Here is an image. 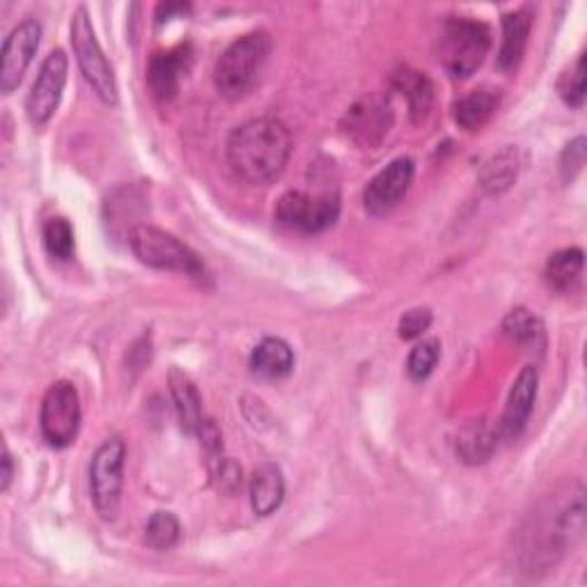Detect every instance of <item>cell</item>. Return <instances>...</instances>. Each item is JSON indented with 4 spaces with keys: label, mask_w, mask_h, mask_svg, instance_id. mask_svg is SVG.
Returning a JSON list of instances; mask_svg holds the SVG:
<instances>
[{
    "label": "cell",
    "mask_w": 587,
    "mask_h": 587,
    "mask_svg": "<svg viewBox=\"0 0 587 587\" xmlns=\"http://www.w3.org/2000/svg\"><path fill=\"white\" fill-rule=\"evenodd\" d=\"M585 535V489L565 482L539 500L517 535V558L530 576L554 569Z\"/></svg>",
    "instance_id": "1"
},
{
    "label": "cell",
    "mask_w": 587,
    "mask_h": 587,
    "mask_svg": "<svg viewBox=\"0 0 587 587\" xmlns=\"http://www.w3.org/2000/svg\"><path fill=\"white\" fill-rule=\"evenodd\" d=\"M291 157V136L280 120L255 118L237 127L228 140L232 170L255 187L276 181Z\"/></svg>",
    "instance_id": "2"
},
{
    "label": "cell",
    "mask_w": 587,
    "mask_h": 587,
    "mask_svg": "<svg viewBox=\"0 0 587 587\" xmlns=\"http://www.w3.org/2000/svg\"><path fill=\"white\" fill-rule=\"evenodd\" d=\"M271 37L265 30L248 32L235 40L216 62V90L230 101L243 99L260 81V73L269 60Z\"/></svg>",
    "instance_id": "3"
},
{
    "label": "cell",
    "mask_w": 587,
    "mask_h": 587,
    "mask_svg": "<svg viewBox=\"0 0 587 587\" xmlns=\"http://www.w3.org/2000/svg\"><path fill=\"white\" fill-rule=\"evenodd\" d=\"M491 47L487 23L468 17H448L438 34V60L452 79H468L482 67Z\"/></svg>",
    "instance_id": "4"
},
{
    "label": "cell",
    "mask_w": 587,
    "mask_h": 587,
    "mask_svg": "<svg viewBox=\"0 0 587 587\" xmlns=\"http://www.w3.org/2000/svg\"><path fill=\"white\" fill-rule=\"evenodd\" d=\"M129 248L138 260L152 269L179 271L196 280H205V265L187 243L155 226H133L129 230Z\"/></svg>",
    "instance_id": "5"
},
{
    "label": "cell",
    "mask_w": 587,
    "mask_h": 587,
    "mask_svg": "<svg viewBox=\"0 0 587 587\" xmlns=\"http://www.w3.org/2000/svg\"><path fill=\"white\" fill-rule=\"evenodd\" d=\"M127 446L120 436L103 440L90 461V494L103 521H113L120 511L125 487Z\"/></svg>",
    "instance_id": "6"
},
{
    "label": "cell",
    "mask_w": 587,
    "mask_h": 587,
    "mask_svg": "<svg viewBox=\"0 0 587 587\" xmlns=\"http://www.w3.org/2000/svg\"><path fill=\"white\" fill-rule=\"evenodd\" d=\"M69 30H71V49H73V56H77L83 79L88 81V86L94 90V94L103 103L113 106L118 101L116 73L99 47V40H97L86 8H79L77 12H73Z\"/></svg>",
    "instance_id": "7"
},
{
    "label": "cell",
    "mask_w": 587,
    "mask_h": 587,
    "mask_svg": "<svg viewBox=\"0 0 587 587\" xmlns=\"http://www.w3.org/2000/svg\"><path fill=\"white\" fill-rule=\"evenodd\" d=\"M40 427L47 444L53 448H67L79 436L81 429V399L79 390L69 381H56L44 399Z\"/></svg>",
    "instance_id": "8"
},
{
    "label": "cell",
    "mask_w": 587,
    "mask_h": 587,
    "mask_svg": "<svg viewBox=\"0 0 587 587\" xmlns=\"http://www.w3.org/2000/svg\"><path fill=\"white\" fill-rule=\"evenodd\" d=\"M340 216V196L324 193L310 196L304 191H287L276 207L278 223L301 232H321L330 228Z\"/></svg>",
    "instance_id": "9"
},
{
    "label": "cell",
    "mask_w": 587,
    "mask_h": 587,
    "mask_svg": "<svg viewBox=\"0 0 587 587\" xmlns=\"http://www.w3.org/2000/svg\"><path fill=\"white\" fill-rule=\"evenodd\" d=\"M395 113L388 97L370 94L356 101L340 122V129L347 140H351L358 150H377L386 140L392 127Z\"/></svg>",
    "instance_id": "10"
},
{
    "label": "cell",
    "mask_w": 587,
    "mask_h": 587,
    "mask_svg": "<svg viewBox=\"0 0 587 587\" xmlns=\"http://www.w3.org/2000/svg\"><path fill=\"white\" fill-rule=\"evenodd\" d=\"M67 71L69 62L64 51L60 49L51 51L42 62L40 73H37L30 94L26 99V113L34 127H44L56 116L67 86Z\"/></svg>",
    "instance_id": "11"
},
{
    "label": "cell",
    "mask_w": 587,
    "mask_h": 587,
    "mask_svg": "<svg viewBox=\"0 0 587 587\" xmlns=\"http://www.w3.org/2000/svg\"><path fill=\"white\" fill-rule=\"evenodd\" d=\"M42 26L37 19H23L8 37L3 44V64H0V90L3 94H12L26 69L30 67L37 49H40Z\"/></svg>",
    "instance_id": "12"
},
{
    "label": "cell",
    "mask_w": 587,
    "mask_h": 587,
    "mask_svg": "<svg viewBox=\"0 0 587 587\" xmlns=\"http://www.w3.org/2000/svg\"><path fill=\"white\" fill-rule=\"evenodd\" d=\"M416 175V163L411 157H399L390 161L379 175L372 177L362 193L365 209L372 216H384L392 211L401 198L409 193Z\"/></svg>",
    "instance_id": "13"
},
{
    "label": "cell",
    "mask_w": 587,
    "mask_h": 587,
    "mask_svg": "<svg viewBox=\"0 0 587 587\" xmlns=\"http://www.w3.org/2000/svg\"><path fill=\"white\" fill-rule=\"evenodd\" d=\"M537 384H539V375L533 365H526L519 377L514 379L498 427L503 440H509L511 444V440H517L524 434L537 399Z\"/></svg>",
    "instance_id": "14"
},
{
    "label": "cell",
    "mask_w": 587,
    "mask_h": 587,
    "mask_svg": "<svg viewBox=\"0 0 587 587\" xmlns=\"http://www.w3.org/2000/svg\"><path fill=\"white\" fill-rule=\"evenodd\" d=\"M193 58L191 44H179L168 51H159L152 56L150 67H147V86H150L152 94L168 103L177 97L181 77L187 73Z\"/></svg>",
    "instance_id": "15"
},
{
    "label": "cell",
    "mask_w": 587,
    "mask_h": 587,
    "mask_svg": "<svg viewBox=\"0 0 587 587\" xmlns=\"http://www.w3.org/2000/svg\"><path fill=\"white\" fill-rule=\"evenodd\" d=\"M498 440L500 434L489 420H470L457 434V457L468 466L487 464L498 450Z\"/></svg>",
    "instance_id": "16"
},
{
    "label": "cell",
    "mask_w": 587,
    "mask_h": 587,
    "mask_svg": "<svg viewBox=\"0 0 587 587\" xmlns=\"http://www.w3.org/2000/svg\"><path fill=\"white\" fill-rule=\"evenodd\" d=\"M500 99H503V94L494 86L475 88L472 92H468L466 97H461L452 106L455 122L464 131H480L496 116V110L500 106Z\"/></svg>",
    "instance_id": "17"
},
{
    "label": "cell",
    "mask_w": 587,
    "mask_h": 587,
    "mask_svg": "<svg viewBox=\"0 0 587 587\" xmlns=\"http://www.w3.org/2000/svg\"><path fill=\"white\" fill-rule=\"evenodd\" d=\"M392 88L407 97L409 116L416 125L429 118L431 106H434V83L429 81L425 71H418L411 67H399L392 73Z\"/></svg>",
    "instance_id": "18"
},
{
    "label": "cell",
    "mask_w": 587,
    "mask_h": 587,
    "mask_svg": "<svg viewBox=\"0 0 587 587\" xmlns=\"http://www.w3.org/2000/svg\"><path fill=\"white\" fill-rule=\"evenodd\" d=\"M533 30V14L528 10H514L503 17V44L498 53V67L514 71L524 60L528 37Z\"/></svg>",
    "instance_id": "19"
},
{
    "label": "cell",
    "mask_w": 587,
    "mask_h": 587,
    "mask_svg": "<svg viewBox=\"0 0 587 587\" xmlns=\"http://www.w3.org/2000/svg\"><path fill=\"white\" fill-rule=\"evenodd\" d=\"M168 384H170V395L175 401V411H177L181 429L187 434H198L205 416H202V399H200L196 384L191 381L189 375L177 370V367L170 370Z\"/></svg>",
    "instance_id": "20"
},
{
    "label": "cell",
    "mask_w": 587,
    "mask_h": 587,
    "mask_svg": "<svg viewBox=\"0 0 587 587\" xmlns=\"http://www.w3.org/2000/svg\"><path fill=\"white\" fill-rule=\"evenodd\" d=\"M285 498V477L276 464H262L250 477V507L257 517H269Z\"/></svg>",
    "instance_id": "21"
},
{
    "label": "cell",
    "mask_w": 587,
    "mask_h": 587,
    "mask_svg": "<svg viewBox=\"0 0 587 587\" xmlns=\"http://www.w3.org/2000/svg\"><path fill=\"white\" fill-rule=\"evenodd\" d=\"M250 370L262 379H282L294 370V351L280 338H265L250 354Z\"/></svg>",
    "instance_id": "22"
},
{
    "label": "cell",
    "mask_w": 587,
    "mask_h": 587,
    "mask_svg": "<svg viewBox=\"0 0 587 587\" xmlns=\"http://www.w3.org/2000/svg\"><path fill=\"white\" fill-rule=\"evenodd\" d=\"M583 265H585V255L580 248L558 250L550 255L546 262V269H544L546 282L558 291H569L580 282Z\"/></svg>",
    "instance_id": "23"
},
{
    "label": "cell",
    "mask_w": 587,
    "mask_h": 587,
    "mask_svg": "<svg viewBox=\"0 0 587 587\" xmlns=\"http://www.w3.org/2000/svg\"><path fill=\"white\" fill-rule=\"evenodd\" d=\"M517 175H519V157H517V150H511V147H507V150L494 155L482 172H480V181H482V189L489 193V196H498V193H505L514 181H517Z\"/></svg>",
    "instance_id": "24"
},
{
    "label": "cell",
    "mask_w": 587,
    "mask_h": 587,
    "mask_svg": "<svg viewBox=\"0 0 587 587\" xmlns=\"http://www.w3.org/2000/svg\"><path fill=\"white\" fill-rule=\"evenodd\" d=\"M503 334L521 347H535L544 338V326L537 315L526 308H517L503 319Z\"/></svg>",
    "instance_id": "25"
},
{
    "label": "cell",
    "mask_w": 587,
    "mask_h": 587,
    "mask_svg": "<svg viewBox=\"0 0 587 587\" xmlns=\"http://www.w3.org/2000/svg\"><path fill=\"white\" fill-rule=\"evenodd\" d=\"M44 246L51 257L60 262L71 260L73 248H77V241H73V228L67 218L53 216L44 223Z\"/></svg>",
    "instance_id": "26"
},
{
    "label": "cell",
    "mask_w": 587,
    "mask_h": 587,
    "mask_svg": "<svg viewBox=\"0 0 587 587\" xmlns=\"http://www.w3.org/2000/svg\"><path fill=\"white\" fill-rule=\"evenodd\" d=\"M179 535H181L179 521L170 511H155L145 526V544L157 550L172 548L179 541Z\"/></svg>",
    "instance_id": "27"
},
{
    "label": "cell",
    "mask_w": 587,
    "mask_h": 587,
    "mask_svg": "<svg viewBox=\"0 0 587 587\" xmlns=\"http://www.w3.org/2000/svg\"><path fill=\"white\" fill-rule=\"evenodd\" d=\"M440 358V342L436 338L418 342L407 360V372L414 381H425Z\"/></svg>",
    "instance_id": "28"
},
{
    "label": "cell",
    "mask_w": 587,
    "mask_h": 587,
    "mask_svg": "<svg viewBox=\"0 0 587 587\" xmlns=\"http://www.w3.org/2000/svg\"><path fill=\"white\" fill-rule=\"evenodd\" d=\"M558 92L567 106L580 108L585 101V56L576 60L571 71H565L558 81Z\"/></svg>",
    "instance_id": "29"
},
{
    "label": "cell",
    "mask_w": 587,
    "mask_h": 587,
    "mask_svg": "<svg viewBox=\"0 0 587 587\" xmlns=\"http://www.w3.org/2000/svg\"><path fill=\"white\" fill-rule=\"evenodd\" d=\"M431 326V310L429 308H414L409 312H404L399 319L397 334L401 340H416L422 338L425 330Z\"/></svg>",
    "instance_id": "30"
},
{
    "label": "cell",
    "mask_w": 587,
    "mask_h": 587,
    "mask_svg": "<svg viewBox=\"0 0 587 587\" xmlns=\"http://www.w3.org/2000/svg\"><path fill=\"white\" fill-rule=\"evenodd\" d=\"M585 166V138L578 136L576 140H571L565 152L560 157V175L565 183H571L576 179V175L583 170Z\"/></svg>",
    "instance_id": "31"
},
{
    "label": "cell",
    "mask_w": 587,
    "mask_h": 587,
    "mask_svg": "<svg viewBox=\"0 0 587 587\" xmlns=\"http://www.w3.org/2000/svg\"><path fill=\"white\" fill-rule=\"evenodd\" d=\"M213 480H216V487H218L220 491L235 494V491L241 487V466L235 464L232 459H226V457L216 459V466H213Z\"/></svg>",
    "instance_id": "32"
},
{
    "label": "cell",
    "mask_w": 587,
    "mask_h": 587,
    "mask_svg": "<svg viewBox=\"0 0 587 587\" xmlns=\"http://www.w3.org/2000/svg\"><path fill=\"white\" fill-rule=\"evenodd\" d=\"M198 436H200V440H202V448L207 450V455H209L213 461L223 457V436H220V429L216 427L213 420L205 418L202 425H200V429H198Z\"/></svg>",
    "instance_id": "33"
},
{
    "label": "cell",
    "mask_w": 587,
    "mask_h": 587,
    "mask_svg": "<svg viewBox=\"0 0 587 587\" xmlns=\"http://www.w3.org/2000/svg\"><path fill=\"white\" fill-rule=\"evenodd\" d=\"M189 10H191L189 6H181V3H168V6H159V10H157V23L161 26L163 21H170L175 12H179V14H187Z\"/></svg>",
    "instance_id": "34"
},
{
    "label": "cell",
    "mask_w": 587,
    "mask_h": 587,
    "mask_svg": "<svg viewBox=\"0 0 587 587\" xmlns=\"http://www.w3.org/2000/svg\"><path fill=\"white\" fill-rule=\"evenodd\" d=\"M12 477H14V468H12V455H10V450L6 448V452H3V475H0V487H3V491H8V489H10Z\"/></svg>",
    "instance_id": "35"
}]
</instances>
